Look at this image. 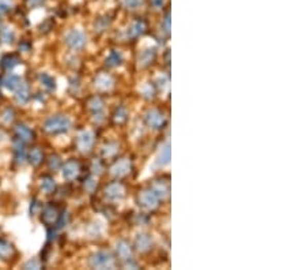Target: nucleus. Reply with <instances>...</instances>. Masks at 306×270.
Here are the masks:
<instances>
[{"instance_id": "f257e3e1", "label": "nucleus", "mask_w": 306, "mask_h": 270, "mask_svg": "<svg viewBox=\"0 0 306 270\" xmlns=\"http://www.w3.org/2000/svg\"><path fill=\"white\" fill-rule=\"evenodd\" d=\"M45 131L49 134H63L67 133L71 129V120L64 115H56L51 116L44 124Z\"/></svg>"}, {"instance_id": "f03ea898", "label": "nucleus", "mask_w": 306, "mask_h": 270, "mask_svg": "<svg viewBox=\"0 0 306 270\" xmlns=\"http://www.w3.org/2000/svg\"><path fill=\"white\" fill-rule=\"evenodd\" d=\"M89 263L93 269H113L116 266V261L108 251H98L93 254L90 257Z\"/></svg>"}, {"instance_id": "7ed1b4c3", "label": "nucleus", "mask_w": 306, "mask_h": 270, "mask_svg": "<svg viewBox=\"0 0 306 270\" xmlns=\"http://www.w3.org/2000/svg\"><path fill=\"white\" fill-rule=\"evenodd\" d=\"M158 202L159 198L155 195V192L152 191L151 188L143 190L138 195V204H139L140 208L146 209V210H154V209H157L158 208Z\"/></svg>"}, {"instance_id": "20e7f679", "label": "nucleus", "mask_w": 306, "mask_h": 270, "mask_svg": "<svg viewBox=\"0 0 306 270\" xmlns=\"http://www.w3.org/2000/svg\"><path fill=\"white\" fill-rule=\"evenodd\" d=\"M66 44L71 49H82L86 45V35L83 34V31L72 29L66 34Z\"/></svg>"}, {"instance_id": "39448f33", "label": "nucleus", "mask_w": 306, "mask_h": 270, "mask_svg": "<svg viewBox=\"0 0 306 270\" xmlns=\"http://www.w3.org/2000/svg\"><path fill=\"white\" fill-rule=\"evenodd\" d=\"M105 196L108 198L110 202H117L121 201L125 196V187L120 182H113L105 187Z\"/></svg>"}, {"instance_id": "423d86ee", "label": "nucleus", "mask_w": 306, "mask_h": 270, "mask_svg": "<svg viewBox=\"0 0 306 270\" xmlns=\"http://www.w3.org/2000/svg\"><path fill=\"white\" fill-rule=\"evenodd\" d=\"M94 145V134L89 130H83L78 134L76 148L82 153H89Z\"/></svg>"}, {"instance_id": "0eeeda50", "label": "nucleus", "mask_w": 306, "mask_h": 270, "mask_svg": "<svg viewBox=\"0 0 306 270\" xmlns=\"http://www.w3.org/2000/svg\"><path fill=\"white\" fill-rule=\"evenodd\" d=\"M144 120H146V124L148 127H151L154 130H161L163 129V125L166 124V118L162 112H159L157 110L148 111L146 116H144Z\"/></svg>"}, {"instance_id": "6e6552de", "label": "nucleus", "mask_w": 306, "mask_h": 270, "mask_svg": "<svg viewBox=\"0 0 306 270\" xmlns=\"http://www.w3.org/2000/svg\"><path fill=\"white\" fill-rule=\"evenodd\" d=\"M89 111L97 123H101L105 119V102L100 97H93L90 100Z\"/></svg>"}, {"instance_id": "1a4fd4ad", "label": "nucleus", "mask_w": 306, "mask_h": 270, "mask_svg": "<svg viewBox=\"0 0 306 270\" xmlns=\"http://www.w3.org/2000/svg\"><path fill=\"white\" fill-rule=\"evenodd\" d=\"M132 164L131 161L128 160V158H121V160L116 161L113 167L110 168V173H112L114 177H123L127 176L128 173L131 172Z\"/></svg>"}, {"instance_id": "9d476101", "label": "nucleus", "mask_w": 306, "mask_h": 270, "mask_svg": "<svg viewBox=\"0 0 306 270\" xmlns=\"http://www.w3.org/2000/svg\"><path fill=\"white\" fill-rule=\"evenodd\" d=\"M62 173L63 177L67 180L76 179V177L79 176V173H81V164L75 160L67 161L66 164L63 165Z\"/></svg>"}, {"instance_id": "9b49d317", "label": "nucleus", "mask_w": 306, "mask_h": 270, "mask_svg": "<svg viewBox=\"0 0 306 270\" xmlns=\"http://www.w3.org/2000/svg\"><path fill=\"white\" fill-rule=\"evenodd\" d=\"M150 188L155 192V195L158 196L159 200H166L167 196H169V194H170V186H169V182H167V180H155Z\"/></svg>"}, {"instance_id": "f8f14e48", "label": "nucleus", "mask_w": 306, "mask_h": 270, "mask_svg": "<svg viewBox=\"0 0 306 270\" xmlns=\"http://www.w3.org/2000/svg\"><path fill=\"white\" fill-rule=\"evenodd\" d=\"M59 215H60V213H59L58 208L54 206V205H48L47 208L44 209L43 211V215H41V220H43L44 224H47L48 227H52L56 221H58Z\"/></svg>"}, {"instance_id": "ddd939ff", "label": "nucleus", "mask_w": 306, "mask_h": 270, "mask_svg": "<svg viewBox=\"0 0 306 270\" xmlns=\"http://www.w3.org/2000/svg\"><path fill=\"white\" fill-rule=\"evenodd\" d=\"M152 246V239L151 236L148 235V233H139V235L136 236L135 239V247L136 250L140 251V253H146L151 248Z\"/></svg>"}, {"instance_id": "4468645a", "label": "nucleus", "mask_w": 306, "mask_h": 270, "mask_svg": "<svg viewBox=\"0 0 306 270\" xmlns=\"http://www.w3.org/2000/svg\"><path fill=\"white\" fill-rule=\"evenodd\" d=\"M15 135L16 139L21 142H24V143H27V142H30L33 138H34V133L31 131L27 125L25 124H18L15 127Z\"/></svg>"}, {"instance_id": "2eb2a0df", "label": "nucleus", "mask_w": 306, "mask_h": 270, "mask_svg": "<svg viewBox=\"0 0 306 270\" xmlns=\"http://www.w3.org/2000/svg\"><path fill=\"white\" fill-rule=\"evenodd\" d=\"M113 83H114V81H113V78L110 77L109 74H100L95 78V82H94V85H95V87H97L98 90H102V92H105V90H109L112 89L113 87Z\"/></svg>"}, {"instance_id": "dca6fc26", "label": "nucleus", "mask_w": 306, "mask_h": 270, "mask_svg": "<svg viewBox=\"0 0 306 270\" xmlns=\"http://www.w3.org/2000/svg\"><path fill=\"white\" fill-rule=\"evenodd\" d=\"M14 93H15V98L16 101L20 102V104H26L29 97H30V92H29V86H27L26 82H21V85L14 90Z\"/></svg>"}, {"instance_id": "f3484780", "label": "nucleus", "mask_w": 306, "mask_h": 270, "mask_svg": "<svg viewBox=\"0 0 306 270\" xmlns=\"http://www.w3.org/2000/svg\"><path fill=\"white\" fill-rule=\"evenodd\" d=\"M155 55H157V52H155L154 48L144 49V51L139 55V66L140 67L150 66V64L155 60Z\"/></svg>"}, {"instance_id": "a211bd4d", "label": "nucleus", "mask_w": 306, "mask_h": 270, "mask_svg": "<svg viewBox=\"0 0 306 270\" xmlns=\"http://www.w3.org/2000/svg\"><path fill=\"white\" fill-rule=\"evenodd\" d=\"M116 250H117V255L120 257L121 261H125V259H128V258H132L131 246H129L127 242H124V240H121V242L117 243Z\"/></svg>"}, {"instance_id": "6ab92c4d", "label": "nucleus", "mask_w": 306, "mask_h": 270, "mask_svg": "<svg viewBox=\"0 0 306 270\" xmlns=\"http://www.w3.org/2000/svg\"><path fill=\"white\" fill-rule=\"evenodd\" d=\"M169 163H170V143L166 142L159 152L158 165L159 167H166V165H169Z\"/></svg>"}, {"instance_id": "aec40b11", "label": "nucleus", "mask_w": 306, "mask_h": 270, "mask_svg": "<svg viewBox=\"0 0 306 270\" xmlns=\"http://www.w3.org/2000/svg\"><path fill=\"white\" fill-rule=\"evenodd\" d=\"M146 24H144L143 20H138L135 21L133 24H132L131 29L128 31V34L131 35L132 39H136V37H139V35L144 34V31H146Z\"/></svg>"}, {"instance_id": "412c9836", "label": "nucleus", "mask_w": 306, "mask_h": 270, "mask_svg": "<svg viewBox=\"0 0 306 270\" xmlns=\"http://www.w3.org/2000/svg\"><path fill=\"white\" fill-rule=\"evenodd\" d=\"M20 58L15 55H7V56H4L3 59H2V62H0V67L3 68V70L6 71H10L12 70L14 67L18 66L20 64Z\"/></svg>"}, {"instance_id": "4be33fe9", "label": "nucleus", "mask_w": 306, "mask_h": 270, "mask_svg": "<svg viewBox=\"0 0 306 270\" xmlns=\"http://www.w3.org/2000/svg\"><path fill=\"white\" fill-rule=\"evenodd\" d=\"M27 160L30 161L31 165L37 167V165H40L41 163H43L44 153L41 152V149H40V148H33V149L29 152V154H27Z\"/></svg>"}, {"instance_id": "5701e85b", "label": "nucleus", "mask_w": 306, "mask_h": 270, "mask_svg": "<svg viewBox=\"0 0 306 270\" xmlns=\"http://www.w3.org/2000/svg\"><path fill=\"white\" fill-rule=\"evenodd\" d=\"M14 254V247L7 242V240L0 239V259L11 258Z\"/></svg>"}, {"instance_id": "b1692460", "label": "nucleus", "mask_w": 306, "mask_h": 270, "mask_svg": "<svg viewBox=\"0 0 306 270\" xmlns=\"http://www.w3.org/2000/svg\"><path fill=\"white\" fill-rule=\"evenodd\" d=\"M21 82H22V79L18 77V75H14V74H10L7 77V78L4 79L3 85L6 87H7L8 90H11V92H14V90L16 89V87L20 86Z\"/></svg>"}, {"instance_id": "393cba45", "label": "nucleus", "mask_w": 306, "mask_h": 270, "mask_svg": "<svg viewBox=\"0 0 306 270\" xmlns=\"http://www.w3.org/2000/svg\"><path fill=\"white\" fill-rule=\"evenodd\" d=\"M121 62H123V58H121L120 52L119 51H112L106 58V66L109 67H117L120 66Z\"/></svg>"}, {"instance_id": "a878e982", "label": "nucleus", "mask_w": 306, "mask_h": 270, "mask_svg": "<svg viewBox=\"0 0 306 270\" xmlns=\"http://www.w3.org/2000/svg\"><path fill=\"white\" fill-rule=\"evenodd\" d=\"M41 188L47 194H52L54 191V188H56V183H54V180L51 176H44L41 179Z\"/></svg>"}, {"instance_id": "bb28decb", "label": "nucleus", "mask_w": 306, "mask_h": 270, "mask_svg": "<svg viewBox=\"0 0 306 270\" xmlns=\"http://www.w3.org/2000/svg\"><path fill=\"white\" fill-rule=\"evenodd\" d=\"M113 119H114V121H116V123H119V124H123L124 121H127L128 112H127V110H125L124 106H119V108L114 111Z\"/></svg>"}, {"instance_id": "cd10ccee", "label": "nucleus", "mask_w": 306, "mask_h": 270, "mask_svg": "<svg viewBox=\"0 0 306 270\" xmlns=\"http://www.w3.org/2000/svg\"><path fill=\"white\" fill-rule=\"evenodd\" d=\"M117 152H119V145L117 143H108L102 149V153H104L105 157H113Z\"/></svg>"}, {"instance_id": "c85d7f7f", "label": "nucleus", "mask_w": 306, "mask_h": 270, "mask_svg": "<svg viewBox=\"0 0 306 270\" xmlns=\"http://www.w3.org/2000/svg\"><path fill=\"white\" fill-rule=\"evenodd\" d=\"M0 37L3 40L4 44H11L14 41V31L11 29H3V30L0 31Z\"/></svg>"}, {"instance_id": "c756f323", "label": "nucleus", "mask_w": 306, "mask_h": 270, "mask_svg": "<svg viewBox=\"0 0 306 270\" xmlns=\"http://www.w3.org/2000/svg\"><path fill=\"white\" fill-rule=\"evenodd\" d=\"M40 79H41V82H43L44 86L48 87L49 90H52V89H54V87H56V85H54V79L52 78L51 75L41 74V75H40Z\"/></svg>"}, {"instance_id": "7c9ffc66", "label": "nucleus", "mask_w": 306, "mask_h": 270, "mask_svg": "<svg viewBox=\"0 0 306 270\" xmlns=\"http://www.w3.org/2000/svg\"><path fill=\"white\" fill-rule=\"evenodd\" d=\"M143 4V0H123V6L128 10H136Z\"/></svg>"}, {"instance_id": "2f4dec72", "label": "nucleus", "mask_w": 306, "mask_h": 270, "mask_svg": "<svg viewBox=\"0 0 306 270\" xmlns=\"http://www.w3.org/2000/svg\"><path fill=\"white\" fill-rule=\"evenodd\" d=\"M60 165H62V161H60V157L59 156H51L49 158V168L56 171V169L60 168Z\"/></svg>"}, {"instance_id": "473e14b6", "label": "nucleus", "mask_w": 306, "mask_h": 270, "mask_svg": "<svg viewBox=\"0 0 306 270\" xmlns=\"http://www.w3.org/2000/svg\"><path fill=\"white\" fill-rule=\"evenodd\" d=\"M108 25H109V20H106L105 16L104 18H100L97 24H95V30L104 31L105 29L108 28Z\"/></svg>"}, {"instance_id": "72a5a7b5", "label": "nucleus", "mask_w": 306, "mask_h": 270, "mask_svg": "<svg viewBox=\"0 0 306 270\" xmlns=\"http://www.w3.org/2000/svg\"><path fill=\"white\" fill-rule=\"evenodd\" d=\"M95 186H97V182H95V179L94 177H87V179L85 180V188L87 190V191H94V188H95Z\"/></svg>"}, {"instance_id": "f704fd0d", "label": "nucleus", "mask_w": 306, "mask_h": 270, "mask_svg": "<svg viewBox=\"0 0 306 270\" xmlns=\"http://www.w3.org/2000/svg\"><path fill=\"white\" fill-rule=\"evenodd\" d=\"M102 164L101 161L100 160H94L93 164H91V172L94 173V175H100V173L102 172Z\"/></svg>"}, {"instance_id": "c9c22d12", "label": "nucleus", "mask_w": 306, "mask_h": 270, "mask_svg": "<svg viewBox=\"0 0 306 270\" xmlns=\"http://www.w3.org/2000/svg\"><path fill=\"white\" fill-rule=\"evenodd\" d=\"M162 29H163V31L166 33V34H169V33H170V14H169V12H167L166 16H165V20H163Z\"/></svg>"}, {"instance_id": "e433bc0d", "label": "nucleus", "mask_w": 306, "mask_h": 270, "mask_svg": "<svg viewBox=\"0 0 306 270\" xmlns=\"http://www.w3.org/2000/svg\"><path fill=\"white\" fill-rule=\"evenodd\" d=\"M40 267H41V262L35 258L25 263V269H40Z\"/></svg>"}, {"instance_id": "4c0bfd02", "label": "nucleus", "mask_w": 306, "mask_h": 270, "mask_svg": "<svg viewBox=\"0 0 306 270\" xmlns=\"http://www.w3.org/2000/svg\"><path fill=\"white\" fill-rule=\"evenodd\" d=\"M123 265H124L125 269H138V263L133 258H128L123 261Z\"/></svg>"}, {"instance_id": "58836bf2", "label": "nucleus", "mask_w": 306, "mask_h": 270, "mask_svg": "<svg viewBox=\"0 0 306 270\" xmlns=\"http://www.w3.org/2000/svg\"><path fill=\"white\" fill-rule=\"evenodd\" d=\"M142 93H143L144 97H152L154 96V87L148 83V85H146V86H143V89H142Z\"/></svg>"}, {"instance_id": "ea45409f", "label": "nucleus", "mask_w": 306, "mask_h": 270, "mask_svg": "<svg viewBox=\"0 0 306 270\" xmlns=\"http://www.w3.org/2000/svg\"><path fill=\"white\" fill-rule=\"evenodd\" d=\"M10 8H11V4L8 3L7 0H0V14L10 11Z\"/></svg>"}, {"instance_id": "a19ab883", "label": "nucleus", "mask_w": 306, "mask_h": 270, "mask_svg": "<svg viewBox=\"0 0 306 270\" xmlns=\"http://www.w3.org/2000/svg\"><path fill=\"white\" fill-rule=\"evenodd\" d=\"M45 2H47V0H26L27 6H29V7H31V8L40 7V6H43Z\"/></svg>"}, {"instance_id": "79ce46f5", "label": "nucleus", "mask_w": 306, "mask_h": 270, "mask_svg": "<svg viewBox=\"0 0 306 270\" xmlns=\"http://www.w3.org/2000/svg\"><path fill=\"white\" fill-rule=\"evenodd\" d=\"M163 4H165V0H150V6L155 10H159V8L163 7Z\"/></svg>"}, {"instance_id": "37998d69", "label": "nucleus", "mask_w": 306, "mask_h": 270, "mask_svg": "<svg viewBox=\"0 0 306 270\" xmlns=\"http://www.w3.org/2000/svg\"><path fill=\"white\" fill-rule=\"evenodd\" d=\"M0 26H2V20H0Z\"/></svg>"}]
</instances>
